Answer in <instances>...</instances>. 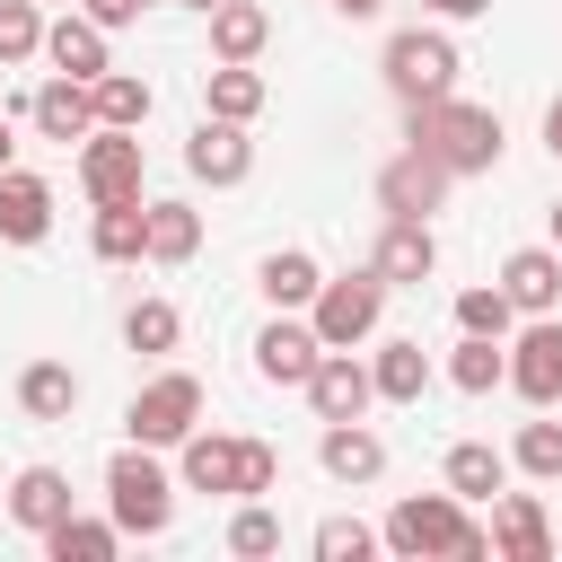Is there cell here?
Wrapping results in <instances>:
<instances>
[{
    "label": "cell",
    "instance_id": "obj_1",
    "mask_svg": "<svg viewBox=\"0 0 562 562\" xmlns=\"http://www.w3.org/2000/svg\"><path fill=\"white\" fill-rule=\"evenodd\" d=\"M378 536H386L395 562H483V553H492V527H483L474 501H457L448 483H439V492H404Z\"/></svg>",
    "mask_w": 562,
    "mask_h": 562
},
{
    "label": "cell",
    "instance_id": "obj_2",
    "mask_svg": "<svg viewBox=\"0 0 562 562\" xmlns=\"http://www.w3.org/2000/svg\"><path fill=\"white\" fill-rule=\"evenodd\" d=\"M404 140L430 149L448 176H492L501 167V114L474 105V97H430V105H404Z\"/></svg>",
    "mask_w": 562,
    "mask_h": 562
},
{
    "label": "cell",
    "instance_id": "obj_3",
    "mask_svg": "<svg viewBox=\"0 0 562 562\" xmlns=\"http://www.w3.org/2000/svg\"><path fill=\"white\" fill-rule=\"evenodd\" d=\"M176 483L184 492H228V501H263L281 483V457L263 439H237V430H193L176 448Z\"/></svg>",
    "mask_w": 562,
    "mask_h": 562
},
{
    "label": "cell",
    "instance_id": "obj_4",
    "mask_svg": "<svg viewBox=\"0 0 562 562\" xmlns=\"http://www.w3.org/2000/svg\"><path fill=\"white\" fill-rule=\"evenodd\" d=\"M105 518H114L123 536H167V527H176V474L158 465V448L123 439V448L105 457Z\"/></svg>",
    "mask_w": 562,
    "mask_h": 562
},
{
    "label": "cell",
    "instance_id": "obj_5",
    "mask_svg": "<svg viewBox=\"0 0 562 562\" xmlns=\"http://www.w3.org/2000/svg\"><path fill=\"white\" fill-rule=\"evenodd\" d=\"M378 70H386L395 105H430V97H457L465 53H457V35H448V26H395V35H386V53H378Z\"/></svg>",
    "mask_w": 562,
    "mask_h": 562
},
{
    "label": "cell",
    "instance_id": "obj_6",
    "mask_svg": "<svg viewBox=\"0 0 562 562\" xmlns=\"http://www.w3.org/2000/svg\"><path fill=\"white\" fill-rule=\"evenodd\" d=\"M386 316V272L360 263V272H325V290L307 299V325L325 334V351H360Z\"/></svg>",
    "mask_w": 562,
    "mask_h": 562
},
{
    "label": "cell",
    "instance_id": "obj_7",
    "mask_svg": "<svg viewBox=\"0 0 562 562\" xmlns=\"http://www.w3.org/2000/svg\"><path fill=\"white\" fill-rule=\"evenodd\" d=\"M193 430H202V378L193 369H158L123 404V439H140V448H184Z\"/></svg>",
    "mask_w": 562,
    "mask_h": 562
},
{
    "label": "cell",
    "instance_id": "obj_8",
    "mask_svg": "<svg viewBox=\"0 0 562 562\" xmlns=\"http://www.w3.org/2000/svg\"><path fill=\"white\" fill-rule=\"evenodd\" d=\"M140 176H149V158H140V132H114V123H97V132L79 140V193H88V202H149V193H140Z\"/></svg>",
    "mask_w": 562,
    "mask_h": 562
},
{
    "label": "cell",
    "instance_id": "obj_9",
    "mask_svg": "<svg viewBox=\"0 0 562 562\" xmlns=\"http://www.w3.org/2000/svg\"><path fill=\"white\" fill-rule=\"evenodd\" d=\"M509 395L536 404V413L562 404V316H527L509 334Z\"/></svg>",
    "mask_w": 562,
    "mask_h": 562
},
{
    "label": "cell",
    "instance_id": "obj_10",
    "mask_svg": "<svg viewBox=\"0 0 562 562\" xmlns=\"http://www.w3.org/2000/svg\"><path fill=\"white\" fill-rule=\"evenodd\" d=\"M325 360V334L307 325V307H272V325L255 334V378L263 386H307Z\"/></svg>",
    "mask_w": 562,
    "mask_h": 562
},
{
    "label": "cell",
    "instance_id": "obj_11",
    "mask_svg": "<svg viewBox=\"0 0 562 562\" xmlns=\"http://www.w3.org/2000/svg\"><path fill=\"white\" fill-rule=\"evenodd\" d=\"M448 184H457V176H448L430 149H413V140H404V149L378 167V211H386V220H430V211L448 202Z\"/></svg>",
    "mask_w": 562,
    "mask_h": 562
},
{
    "label": "cell",
    "instance_id": "obj_12",
    "mask_svg": "<svg viewBox=\"0 0 562 562\" xmlns=\"http://www.w3.org/2000/svg\"><path fill=\"white\" fill-rule=\"evenodd\" d=\"M184 176L193 184H246L255 176V140H246V123H228V114H202L193 132H184Z\"/></svg>",
    "mask_w": 562,
    "mask_h": 562
},
{
    "label": "cell",
    "instance_id": "obj_13",
    "mask_svg": "<svg viewBox=\"0 0 562 562\" xmlns=\"http://www.w3.org/2000/svg\"><path fill=\"white\" fill-rule=\"evenodd\" d=\"M299 395L316 404V422H360V413L378 404V378H369V360H351V351H325V360H316V378H307Z\"/></svg>",
    "mask_w": 562,
    "mask_h": 562
},
{
    "label": "cell",
    "instance_id": "obj_14",
    "mask_svg": "<svg viewBox=\"0 0 562 562\" xmlns=\"http://www.w3.org/2000/svg\"><path fill=\"white\" fill-rule=\"evenodd\" d=\"M492 562H553V518H544L536 492L492 501Z\"/></svg>",
    "mask_w": 562,
    "mask_h": 562
},
{
    "label": "cell",
    "instance_id": "obj_15",
    "mask_svg": "<svg viewBox=\"0 0 562 562\" xmlns=\"http://www.w3.org/2000/svg\"><path fill=\"white\" fill-rule=\"evenodd\" d=\"M26 123H35L44 140H88V132H97V88L70 79V70H53V79L26 97Z\"/></svg>",
    "mask_w": 562,
    "mask_h": 562
},
{
    "label": "cell",
    "instance_id": "obj_16",
    "mask_svg": "<svg viewBox=\"0 0 562 562\" xmlns=\"http://www.w3.org/2000/svg\"><path fill=\"white\" fill-rule=\"evenodd\" d=\"M509 448H492V439H457L448 457H439V483L457 492V501H474V509H492L501 492H509Z\"/></svg>",
    "mask_w": 562,
    "mask_h": 562
},
{
    "label": "cell",
    "instance_id": "obj_17",
    "mask_svg": "<svg viewBox=\"0 0 562 562\" xmlns=\"http://www.w3.org/2000/svg\"><path fill=\"white\" fill-rule=\"evenodd\" d=\"M369 263L386 272V290H422V281L439 272V237H430V220H386Z\"/></svg>",
    "mask_w": 562,
    "mask_h": 562
},
{
    "label": "cell",
    "instance_id": "obj_18",
    "mask_svg": "<svg viewBox=\"0 0 562 562\" xmlns=\"http://www.w3.org/2000/svg\"><path fill=\"white\" fill-rule=\"evenodd\" d=\"M316 465H325L334 483H351V492H360V483H378V474H386V439H378L369 422H325V430H316Z\"/></svg>",
    "mask_w": 562,
    "mask_h": 562
},
{
    "label": "cell",
    "instance_id": "obj_19",
    "mask_svg": "<svg viewBox=\"0 0 562 562\" xmlns=\"http://www.w3.org/2000/svg\"><path fill=\"white\" fill-rule=\"evenodd\" d=\"M501 290L518 316H562V246H518L501 263Z\"/></svg>",
    "mask_w": 562,
    "mask_h": 562
},
{
    "label": "cell",
    "instance_id": "obj_20",
    "mask_svg": "<svg viewBox=\"0 0 562 562\" xmlns=\"http://www.w3.org/2000/svg\"><path fill=\"white\" fill-rule=\"evenodd\" d=\"M61 518H70V474H61V465H18V474H9V527L44 536V527H61Z\"/></svg>",
    "mask_w": 562,
    "mask_h": 562
},
{
    "label": "cell",
    "instance_id": "obj_21",
    "mask_svg": "<svg viewBox=\"0 0 562 562\" xmlns=\"http://www.w3.org/2000/svg\"><path fill=\"white\" fill-rule=\"evenodd\" d=\"M44 61L70 70V79H105V70H114V61H105V26H97L88 9H61V18L44 26Z\"/></svg>",
    "mask_w": 562,
    "mask_h": 562
},
{
    "label": "cell",
    "instance_id": "obj_22",
    "mask_svg": "<svg viewBox=\"0 0 562 562\" xmlns=\"http://www.w3.org/2000/svg\"><path fill=\"white\" fill-rule=\"evenodd\" d=\"M369 378H378V404H422V395H430V351H422V334H386V342L369 351Z\"/></svg>",
    "mask_w": 562,
    "mask_h": 562
},
{
    "label": "cell",
    "instance_id": "obj_23",
    "mask_svg": "<svg viewBox=\"0 0 562 562\" xmlns=\"http://www.w3.org/2000/svg\"><path fill=\"white\" fill-rule=\"evenodd\" d=\"M0 237L9 246H44L53 237V184L44 176H26V167L0 176Z\"/></svg>",
    "mask_w": 562,
    "mask_h": 562
},
{
    "label": "cell",
    "instance_id": "obj_24",
    "mask_svg": "<svg viewBox=\"0 0 562 562\" xmlns=\"http://www.w3.org/2000/svg\"><path fill=\"white\" fill-rule=\"evenodd\" d=\"M18 413L26 422H70L79 413V369L70 360H26L18 369Z\"/></svg>",
    "mask_w": 562,
    "mask_h": 562
},
{
    "label": "cell",
    "instance_id": "obj_25",
    "mask_svg": "<svg viewBox=\"0 0 562 562\" xmlns=\"http://www.w3.org/2000/svg\"><path fill=\"white\" fill-rule=\"evenodd\" d=\"M88 246H97V263H140L149 255V202H97Z\"/></svg>",
    "mask_w": 562,
    "mask_h": 562
},
{
    "label": "cell",
    "instance_id": "obj_26",
    "mask_svg": "<svg viewBox=\"0 0 562 562\" xmlns=\"http://www.w3.org/2000/svg\"><path fill=\"white\" fill-rule=\"evenodd\" d=\"M255 290H263L272 307H307V299L325 290V263H316L307 246H272V255L255 263Z\"/></svg>",
    "mask_w": 562,
    "mask_h": 562
},
{
    "label": "cell",
    "instance_id": "obj_27",
    "mask_svg": "<svg viewBox=\"0 0 562 562\" xmlns=\"http://www.w3.org/2000/svg\"><path fill=\"white\" fill-rule=\"evenodd\" d=\"M202 114L255 123V114H263V70H255V61H211V70H202Z\"/></svg>",
    "mask_w": 562,
    "mask_h": 562
},
{
    "label": "cell",
    "instance_id": "obj_28",
    "mask_svg": "<svg viewBox=\"0 0 562 562\" xmlns=\"http://www.w3.org/2000/svg\"><path fill=\"white\" fill-rule=\"evenodd\" d=\"M263 44H272V18L255 0H220L211 9V61H255Z\"/></svg>",
    "mask_w": 562,
    "mask_h": 562
},
{
    "label": "cell",
    "instance_id": "obj_29",
    "mask_svg": "<svg viewBox=\"0 0 562 562\" xmlns=\"http://www.w3.org/2000/svg\"><path fill=\"white\" fill-rule=\"evenodd\" d=\"M193 255H202V211L158 193L149 202V263H193Z\"/></svg>",
    "mask_w": 562,
    "mask_h": 562
},
{
    "label": "cell",
    "instance_id": "obj_30",
    "mask_svg": "<svg viewBox=\"0 0 562 562\" xmlns=\"http://www.w3.org/2000/svg\"><path fill=\"white\" fill-rule=\"evenodd\" d=\"M35 544H44L53 562H114V553H123V527H114V518H79V509H70V518H61V527H44Z\"/></svg>",
    "mask_w": 562,
    "mask_h": 562
},
{
    "label": "cell",
    "instance_id": "obj_31",
    "mask_svg": "<svg viewBox=\"0 0 562 562\" xmlns=\"http://www.w3.org/2000/svg\"><path fill=\"white\" fill-rule=\"evenodd\" d=\"M123 342H132L140 360H167V351L184 342V316H176V299H132V307H123Z\"/></svg>",
    "mask_w": 562,
    "mask_h": 562
},
{
    "label": "cell",
    "instance_id": "obj_32",
    "mask_svg": "<svg viewBox=\"0 0 562 562\" xmlns=\"http://www.w3.org/2000/svg\"><path fill=\"white\" fill-rule=\"evenodd\" d=\"M448 386H457V395H492V386H509V351H501L492 334H465V342L448 351Z\"/></svg>",
    "mask_w": 562,
    "mask_h": 562
},
{
    "label": "cell",
    "instance_id": "obj_33",
    "mask_svg": "<svg viewBox=\"0 0 562 562\" xmlns=\"http://www.w3.org/2000/svg\"><path fill=\"white\" fill-rule=\"evenodd\" d=\"M88 88H97V123H114V132H140L149 105H158V88L132 79V70H105V79H88Z\"/></svg>",
    "mask_w": 562,
    "mask_h": 562
},
{
    "label": "cell",
    "instance_id": "obj_34",
    "mask_svg": "<svg viewBox=\"0 0 562 562\" xmlns=\"http://www.w3.org/2000/svg\"><path fill=\"white\" fill-rule=\"evenodd\" d=\"M457 334H492V342H509V334H518V307H509V290H501V281H474V290H457Z\"/></svg>",
    "mask_w": 562,
    "mask_h": 562
},
{
    "label": "cell",
    "instance_id": "obj_35",
    "mask_svg": "<svg viewBox=\"0 0 562 562\" xmlns=\"http://www.w3.org/2000/svg\"><path fill=\"white\" fill-rule=\"evenodd\" d=\"M509 465H518L527 483H562V422H518Z\"/></svg>",
    "mask_w": 562,
    "mask_h": 562
},
{
    "label": "cell",
    "instance_id": "obj_36",
    "mask_svg": "<svg viewBox=\"0 0 562 562\" xmlns=\"http://www.w3.org/2000/svg\"><path fill=\"white\" fill-rule=\"evenodd\" d=\"M44 0H0V70H18V61H35L44 53Z\"/></svg>",
    "mask_w": 562,
    "mask_h": 562
},
{
    "label": "cell",
    "instance_id": "obj_37",
    "mask_svg": "<svg viewBox=\"0 0 562 562\" xmlns=\"http://www.w3.org/2000/svg\"><path fill=\"white\" fill-rule=\"evenodd\" d=\"M228 553H246V562L281 553V518H272L263 501H237V518H228Z\"/></svg>",
    "mask_w": 562,
    "mask_h": 562
},
{
    "label": "cell",
    "instance_id": "obj_38",
    "mask_svg": "<svg viewBox=\"0 0 562 562\" xmlns=\"http://www.w3.org/2000/svg\"><path fill=\"white\" fill-rule=\"evenodd\" d=\"M307 544H316V562H369L386 536H378V527H360V518H325Z\"/></svg>",
    "mask_w": 562,
    "mask_h": 562
},
{
    "label": "cell",
    "instance_id": "obj_39",
    "mask_svg": "<svg viewBox=\"0 0 562 562\" xmlns=\"http://www.w3.org/2000/svg\"><path fill=\"white\" fill-rule=\"evenodd\" d=\"M79 9H88V18H97V26H105V35H114V26H132V18H140V0H79Z\"/></svg>",
    "mask_w": 562,
    "mask_h": 562
},
{
    "label": "cell",
    "instance_id": "obj_40",
    "mask_svg": "<svg viewBox=\"0 0 562 562\" xmlns=\"http://www.w3.org/2000/svg\"><path fill=\"white\" fill-rule=\"evenodd\" d=\"M439 26H465V18H492V0H422Z\"/></svg>",
    "mask_w": 562,
    "mask_h": 562
},
{
    "label": "cell",
    "instance_id": "obj_41",
    "mask_svg": "<svg viewBox=\"0 0 562 562\" xmlns=\"http://www.w3.org/2000/svg\"><path fill=\"white\" fill-rule=\"evenodd\" d=\"M544 149H553V158H562V97H553V105H544Z\"/></svg>",
    "mask_w": 562,
    "mask_h": 562
},
{
    "label": "cell",
    "instance_id": "obj_42",
    "mask_svg": "<svg viewBox=\"0 0 562 562\" xmlns=\"http://www.w3.org/2000/svg\"><path fill=\"white\" fill-rule=\"evenodd\" d=\"M325 9H334V18H378L386 0H325Z\"/></svg>",
    "mask_w": 562,
    "mask_h": 562
},
{
    "label": "cell",
    "instance_id": "obj_43",
    "mask_svg": "<svg viewBox=\"0 0 562 562\" xmlns=\"http://www.w3.org/2000/svg\"><path fill=\"white\" fill-rule=\"evenodd\" d=\"M18 167V140H9V114H0V176Z\"/></svg>",
    "mask_w": 562,
    "mask_h": 562
},
{
    "label": "cell",
    "instance_id": "obj_44",
    "mask_svg": "<svg viewBox=\"0 0 562 562\" xmlns=\"http://www.w3.org/2000/svg\"><path fill=\"white\" fill-rule=\"evenodd\" d=\"M184 9H202V18H211V9H220V0H184Z\"/></svg>",
    "mask_w": 562,
    "mask_h": 562
},
{
    "label": "cell",
    "instance_id": "obj_45",
    "mask_svg": "<svg viewBox=\"0 0 562 562\" xmlns=\"http://www.w3.org/2000/svg\"><path fill=\"white\" fill-rule=\"evenodd\" d=\"M553 246H562V202H553Z\"/></svg>",
    "mask_w": 562,
    "mask_h": 562
},
{
    "label": "cell",
    "instance_id": "obj_46",
    "mask_svg": "<svg viewBox=\"0 0 562 562\" xmlns=\"http://www.w3.org/2000/svg\"><path fill=\"white\" fill-rule=\"evenodd\" d=\"M140 9H149V0H140Z\"/></svg>",
    "mask_w": 562,
    "mask_h": 562
}]
</instances>
